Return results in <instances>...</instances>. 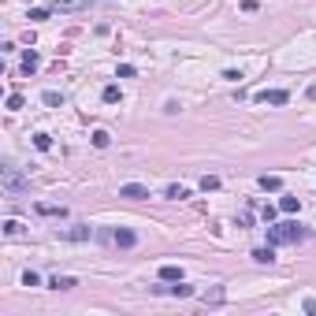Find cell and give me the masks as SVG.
Returning a JSON list of instances; mask_svg holds the SVG:
<instances>
[{"instance_id": "6da1fadb", "label": "cell", "mask_w": 316, "mask_h": 316, "mask_svg": "<svg viewBox=\"0 0 316 316\" xmlns=\"http://www.w3.org/2000/svg\"><path fill=\"white\" fill-rule=\"evenodd\" d=\"M309 238V231L301 223H268V242L272 246H283V242H301Z\"/></svg>"}, {"instance_id": "7a4b0ae2", "label": "cell", "mask_w": 316, "mask_h": 316, "mask_svg": "<svg viewBox=\"0 0 316 316\" xmlns=\"http://www.w3.org/2000/svg\"><path fill=\"white\" fill-rule=\"evenodd\" d=\"M26 186H30V183H26V179L15 171V167H4V190H8L11 197H15V193H23Z\"/></svg>"}, {"instance_id": "3957f363", "label": "cell", "mask_w": 316, "mask_h": 316, "mask_svg": "<svg viewBox=\"0 0 316 316\" xmlns=\"http://www.w3.org/2000/svg\"><path fill=\"white\" fill-rule=\"evenodd\" d=\"M63 242H86V238H93V227L90 223H75V227H67V231H56Z\"/></svg>"}, {"instance_id": "277c9868", "label": "cell", "mask_w": 316, "mask_h": 316, "mask_svg": "<svg viewBox=\"0 0 316 316\" xmlns=\"http://www.w3.org/2000/svg\"><path fill=\"white\" fill-rule=\"evenodd\" d=\"M112 242H116L119 250H134V246H138V234H134L130 227H116V231H112Z\"/></svg>"}, {"instance_id": "5b68a950", "label": "cell", "mask_w": 316, "mask_h": 316, "mask_svg": "<svg viewBox=\"0 0 316 316\" xmlns=\"http://www.w3.org/2000/svg\"><path fill=\"white\" fill-rule=\"evenodd\" d=\"M253 100H260V104H286V100H290V93H286V90H260Z\"/></svg>"}, {"instance_id": "8992f818", "label": "cell", "mask_w": 316, "mask_h": 316, "mask_svg": "<svg viewBox=\"0 0 316 316\" xmlns=\"http://www.w3.org/2000/svg\"><path fill=\"white\" fill-rule=\"evenodd\" d=\"M119 197H126V201H145V197H149V190H145L142 183H126V186H119Z\"/></svg>"}, {"instance_id": "52a82bcc", "label": "cell", "mask_w": 316, "mask_h": 316, "mask_svg": "<svg viewBox=\"0 0 316 316\" xmlns=\"http://www.w3.org/2000/svg\"><path fill=\"white\" fill-rule=\"evenodd\" d=\"M90 8V0H56L52 11H86Z\"/></svg>"}, {"instance_id": "ba28073f", "label": "cell", "mask_w": 316, "mask_h": 316, "mask_svg": "<svg viewBox=\"0 0 316 316\" xmlns=\"http://www.w3.org/2000/svg\"><path fill=\"white\" fill-rule=\"evenodd\" d=\"M160 279H164V283H179V279H183V268L179 264H160Z\"/></svg>"}, {"instance_id": "9c48e42d", "label": "cell", "mask_w": 316, "mask_h": 316, "mask_svg": "<svg viewBox=\"0 0 316 316\" xmlns=\"http://www.w3.org/2000/svg\"><path fill=\"white\" fill-rule=\"evenodd\" d=\"M49 286H52V290H71V286H78V279H75V275H52Z\"/></svg>"}, {"instance_id": "30bf717a", "label": "cell", "mask_w": 316, "mask_h": 316, "mask_svg": "<svg viewBox=\"0 0 316 316\" xmlns=\"http://www.w3.org/2000/svg\"><path fill=\"white\" fill-rule=\"evenodd\" d=\"M223 298H227V294H223V286H212V290H205V294H201V305H223Z\"/></svg>"}, {"instance_id": "8fae6325", "label": "cell", "mask_w": 316, "mask_h": 316, "mask_svg": "<svg viewBox=\"0 0 316 316\" xmlns=\"http://www.w3.org/2000/svg\"><path fill=\"white\" fill-rule=\"evenodd\" d=\"M253 260H257V264H275V250H272V242H268V246H260V250H253Z\"/></svg>"}, {"instance_id": "7c38bea8", "label": "cell", "mask_w": 316, "mask_h": 316, "mask_svg": "<svg viewBox=\"0 0 316 316\" xmlns=\"http://www.w3.org/2000/svg\"><path fill=\"white\" fill-rule=\"evenodd\" d=\"M37 67H41V56H37V52H26V56H23V75H33V71H37Z\"/></svg>"}, {"instance_id": "4fadbf2b", "label": "cell", "mask_w": 316, "mask_h": 316, "mask_svg": "<svg viewBox=\"0 0 316 316\" xmlns=\"http://www.w3.org/2000/svg\"><path fill=\"white\" fill-rule=\"evenodd\" d=\"M164 197H167V201H186V197H190V190H186V186H179V183H171V186L164 190Z\"/></svg>"}, {"instance_id": "5bb4252c", "label": "cell", "mask_w": 316, "mask_h": 316, "mask_svg": "<svg viewBox=\"0 0 316 316\" xmlns=\"http://www.w3.org/2000/svg\"><path fill=\"white\" fill-rule=\"evenodd\" d=\"M257 183H260V190H279V186H283V179H279V175H260Z\"/></svg>"}, {"instance_id": "9a60e30c", "label": "cell", "mask_w": 316, "mask_h": 316, "mask_svg": "<svg viewBox=\"0 0 316 316\" xmlns=\"http://www.w3.org/2000/svg\"><path fill=\"white\" fill-rule=\"evenodd\" d=\"M41 100H45V104H49V108H63V93H56V90L41 93Z\"/></svg>"}, {"instance_id": "2e32d148", "label": "cell", "mask_w": 316, "mask_h": 316, "mask_svg": "<svg viewBox=\"0 0 316 316\" xmlns=\"http://www.w3.org/2000/svg\"><path fill=\"white\" fill-rule=\"evenodd\" d=\"M167 294H175V298H190V294H193V286H186L183 279H179L175 286H167Z\"/></svg>"}, {"instance_id": "e0dca14e", "label": "cell", "mask_w": 316, "mask_h": 316, "mask_svg": "<svg viewBox=\"0 0 316 316\" xmlns=\"http://www.w3.org/2000/svg\"><path fill=\"white\" fill-rule=\"evenodd\" d=\"M37 212H41V216H67L63 205H37Z\"/></svg>"}, {"instance_id": "ac0fdd59", "label": "cell", "mask_w": 316, "mask_h": 316, "mask_svg": "<svg viewBox=\"0 0 316 316\" xmlns=\"http://www.w3.org/2000/svg\"><path fill=\"white\" fill-rule=\"evenodd\" d=\"M4 234H8V238H19V234H23V223H19V220H4Z\"/></svg>"}, {"instance_id": "d6986e66", "label": "cell", "mask_w": 316, "mask_h": 316, "mask_svg": "<svg viewBox=\"0 0 316 316\" xmlns=\"http://www.w3.org/2000/svg\"><path fill=\"white\" fill-rule=\"evenodd\" d=\"M298 208H301L298 197H279V212H298Z\"/></svg>"}, {"instance_id": "ffe728a7", "label": "cell", "mask_w": 316, "mask_h": 316, "mask_svg": "<svg viewBox=\"0 0 316 316\" xmlns=\"http://www.w3.org/2000/svg\"><path fill=\"white\" fill-rule=\"evenodd\" d=\"M108 142H112L108 130H93V145H97V149H108Z\"/></svg>"}, {"instance_id": "44dd1931", "label": "cell", "mask_w": 316, "mask_h": 316, "mask_svg": "<svg viewBox=\"0 0 316 316\" xmlns=\"http://www.w3.org/2000/svg\"><path fill=\"white\" fill-rule=\"evenodd\" d=\"M100 97L108 100V104H116V100H123V93H119V86H104V93Z\"/></svg>"}, {"instance_id": "7402d4cb", "label": "cell", "mask_w": 316, "mask_h": 316, "mask_svg": "<svg viewBox=\"0 0 316 316\" xmlns=\"http://www.w3.org/2000/svg\"><path fill=\"white\" fill-rule=\"evenodd\" d=\"M52 15V8H30V23H45Z\"/></svg>"}, {"instance_id": "603a6c76", "label": "cell", "mask_w": 316, "mask_h": 316, "mask_svg": "<svg viewBox=\"0 0 316 316\" xmlns=\"http://www.w3.org/2000/svg\"><path fill=\"white\" fill-rule=\"evenodd\" d=\"M201 190H220V179H216V175H201Z\"/></svg>"}, {"instance_id": "cb8c5ba5", "label": "cell", "mask_w": 316, "mask_h": 316, "mask_svg": "<svg viewBox=\"0 0 316 316\" xmlns=\"http://www.w3.org/2000/svg\"><path fill=\"white\" fill-rule=\"evenodd\" d=\"M33 145H37L41 153H49L52 149V138H49V134H33Z\"/></svg>"}, {"instance_id": "d4e9b609", "label": "cell", "mask_w": 316, "mask_h": 316, "mask_svg": "<svg viewBox=\"0 0 316 316\" xmlns=\"http://www.w3.org/2000/svg\"><path fill=\"white\" fill-rule=\"evenodd\" d=\"M275 212H279L275 205H264V208H260V216H264V223H275Z\"/></svg>"}, {"instance_id": "484cf974", "label": "cell", "mask_w": 316, "mask_h": 316, "mask_svg": "<svg viewBox=\"0 0 316 316\" xmlns=\"http://www.w3.org/2000/svg\"><path fill=\"white\" fill-rule=\"evenodd\" d=\"M37 283H41V275H37V272H26L23 275V286H37Z\"/></svg>"}, {"instance_id": "4316f807", "label": "cell", "mask_w": 316, "mask_h": 316, "mask_svg": "<svg viewBox=\"0 0 316 316\" xmlns=\"http://www.w3.org/2000/svg\"><path fill=\"white\" fill-rule=\"evenodd\" d=\"M19 108H23V97H19V93H11V97H8V112H19Z\"/></svg>"}, {"instance_id": "83f0119b", "label": "cell", "mask_w": 316, "mask_h": 316, "mask_svg": "<svg viewBox=\"0 0 316 316\" xmlns=\"http://www.w3.org/2000/svg\"><path fill=\"white\" fill-rule=\"evenodd\" d=\"M116 78H134V67H130V63H119V71H116Z\"/></svg>"}, {"instance_id": "f1b7e54d", "label": "cell", "mask_w": 316, "mask_h": 316, "mask_svg": "<svg viewBox=\"0 0 316 316\" xmlns=\"http://www.w3.org/2000/svg\"><path fill=\"white\" fill-rule=\"evenodd\" d=\"M242 11H246V15H253V11H257V0H242Z\"/></svg>"}, {"instance_id": "f546056e", "label": "cell", "mask_w": 316, "mask_h": 316, "mask_svg": "<svg viewBox=\"0 0 316 316\" xmlns=\"http://www.w3.org/2000/svg\"><path fill=\"white\" fill-rule=\"evenodd\" d=\"M305 313H309V316H316V301H313V298L305 301Z\"/></svg>"}, {"instance_id": "4dcf8cb0", "label": "cell", "mask_w": 316, "mask_h": 316, "mask_svg": "<svg viewBox=\"0 0 316 316\" xmlns=\"http://www.w3.org/2000/svg\"><path fill=\"white\" fill-rule=\"evenodd\" d=\"M309 100H316V86H309Z\"/></svg>"}]
</instances>
